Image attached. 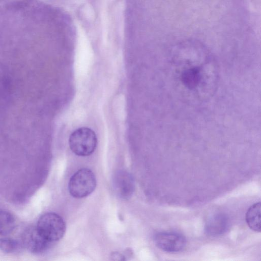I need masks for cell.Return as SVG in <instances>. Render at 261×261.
Masks as SVG:
<instances>
[{
    "instance_id": "obj_4",
    "label": "cell",
    "mask_w": 261,
    "mask_h": 261,
    "mask_svg": "<svg viewBox=\"0 0 261 261\" xmlns=\"http://www.w3.org/2000/svg\"><path fill=\"white\" fill-rule=\"evenodd\" d=\"M36 228L48 241L53 243L60 240L66 230L63 219L54 213H47L38 219Z\"/></svg>"
},
{
    "instance_id": "obj_11",
    "label": "cell",
    "mask_w": 261,
    "mask_h": 261,
    "mask_svg": "<svg viewBox=\"0 0 261 261\" xmlns=\"http://www.w3.org/2000/svg\"><path fill=\"white\" fill-rule=\"evenodd\" d=\"M19 244L15 240L3 238H0V250L5 253H13L19 248Z\"/></svg>"
},
{
    "instance_id": "obj_8",
    "label": "cell",
    "mask_w": 261,
    "mask_h": 261,
    "mask_svg": "<svg viewBox=\"0 0 261 261\" xmlns=\"http://www.w3.org/2000/svg\"><path fill=\"white\" fill-rule=\"evenodd\" d=\"M115 188L118 195L123 198H128L133 193L135 186L130 175L124 171L118 172L114 178Z\"/></svg>"
},
{
    "instance_id": "obj_9",
    "label": "cell",
    "mask_w": 261,
    "mask_h": 261,
    "mask_svg": "<svg viewBox=\"0 0 261 261\" xmlns=\"http://www.w3.org/2000/svg\"><path fill=\"white\" fill-rule=\"evenodd\" d=\"M260 208V202L255 203L248 208L246 215V220L248 226L257 232H260L261 229Z\"/></svg>"
},
{
    "instance_id": "obj_2",
    "label": "cell",
    "mask_w": 261,
    "mask_h": 261,
    "mask_svg": "<svg viewBox=\"0 0 261 261\" xmlns=\"http://www.w3.org/2000/svg\"><path fill=\"white\" fill-rule=\"evenodd\" d=\"M97 144V139L95 132L87 127L75 130L69 138L70 149L79 156L90 155L94 151Z\"/></svg>"
},
{
    "instance_id": "obj_1",
    "label": "cell",
    "mask_w": 261,
    "mask_h": 261,
    "mask_svg": "<svg viewBox=\"0 0 261 261\" xmlns=\"http://www.w3.org/2000/svg\"><path fill=\"white\" fill-rule=\"evenodd\" d=\"M172 63L180 91L192 100L204 101L215 92L218 67L207 48L196 41L188 40L174 48Z\"/></svg>"
},
{
    "instance_id": "obj_5",
    "label": "cell",
    "mask_w": 261,
    "mask_h": 261,
    "mask_svg": "<svg viewBox=\"0 0 261 261\" xmlns=\"http://www.w3.org/2000/svg\"><path fill=\"white\" fill-rule=\"evenodd\" d=\"M156 246L168 252H177L182 250L186 244V240L182 234L174 232H160L154 237Z\"/></svg>"
},
{
    "instance_id": "obj_10",
    "label": "cell",
    "mask_w": 261,
    "mask_h": 261,
    "mask_svg": "<svg viewBox=\"0 0 261 261\" xmlns=\"http://www.w3.org/2000/svg\"><path fill=\"white\" fill-rule=\"evenodd\" d=\"M16 225L15 219L9 212L0 211V236L11 233Z\"/></svg>"
},
{
    "instance_id": "obj_7",
    "label": "cell",
    "mask_w": 261,
    "mask_h": 261,
    "mask_svg": "<svg viewBox=\"0 0 261 261\" xmlns=\"http://www.w3.org/2000/svg\"><path fill=\"white\" fill-rule=\"evenodd\" d=\"M228 226L227 216L224 214L218 213L213 215L207 220L204 229L207 234L215 237L225 233Z\"/></svg>"
},
{
    "instance_id": "obj_3",
    "label": "cell",
    "mask_w": 261,
    "mask_h": 261,
    "mask_svg": "<svg viewBox=\"0 0 261 261\" xmlns=\"http://www.w3.org/2000/svg\"><path fill=\"white\" fill-rule=\"evenodd\" d=\"M96 180L93 172L82 168L71 177L68 184L70 195L76 198H82L90 195L95 189Z\"/></svg>"
},
{
    "instance_id": "obj_6",
    "label": "cell",
    "mask_w": 261,
    "mask_h": 261,
    "mask_svg": "<svg viewBox=\"0 0 261 261\" xmlns=\"http://www.w3.org/2000/svg\"><path fill=\"white\" fill-rule=\"evenodd\" d=\"M22 242L29 251L37 254L44 252L51 243L39 232L36 226L25 230L22 235Z\"/></svg>"
}]
</instances>
